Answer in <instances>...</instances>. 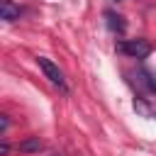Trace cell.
I'll return each instance as SVG.
<instances>
[{"label":"cell","mask_w":156,"mask_h":156,"mask_svg":"<svg viewBox=\"0 0 156 156\" xmlns=\"http://www.w3.org/2000/svg\"><path fill=\"white\" fill-rule=\"evenodd\" d=\"M117 51L129 58H146L151 54V44L146 39H124V41H117Z\"/></svg>","instance_id":"6da1fadb"},{"label":"cell","mask_w":156,"mask_h":156,"mask_svg":"<svg viewBox=\"0 0 156 156\" xmlns=\"http://www.w3.org/2000/svg\"><path fill=\"white\" fill-rule=\"evenodd\" d=\"M37 63H39V68H41V73L58 88V90H63V93H68V85H66V76H63V71L51 61V58H46V56H37Z\"/></svg>","instance_id":"7a4b0ae2"},{"label":"cell","mask_w":156,"mask_h":156,"mask_svg":"<svg viewBox=\"0 0 156 156\" xmlns=\"http://www.w3.org/2000/svg\"><path fill=\"white\" fill-rule=\"evenodd\" d=\"M0 17H2L5 22L20 20V5H15L12 0H0Z\"/></svg>","instance_id":"3957f363"},{"label":"cell","mask_w":156,"mask_h":156,"mask_svg":"<svg viewBox=\"0 0 156 156\" xmlns=\"http://www.w3.org/2000/svg\"><path fill=\"white\" fill-rule=\"evenodd\" d=\"M105 22H107V27L115 32V34H124V29H127V24H124V17L122 15H117V12H105Z\"/></svg>","instance_id":"277c9868"},{"label":"cell","mask_w":156,"mask_h":156,"mask_svg":"<svg viewBox=\"0 0 156 156\" xmlns=\"http://www.w3.org/2000/svg\"><path fill=\"white\" fill-rule=\"evenodd\" d=\"M41 139L39 136H27V139H22L20 144H17V151L20 154H37V151H41Z\"/></svg>","instance_id":"5b68a950"},{"label":"cell","mask_w":156,"mask_h":156,"mask_svg":"<svg viewBox=\"0 0 156 156\" xmlns=\"http://www.w3.org/2000/svg\"><path fill=\"white\" fill-rule=\"evenodd\" d=\"M139 85H144L149 93H156V76L151 73V71H139Z\"/></svg>","instance_id":"8992f818"},{"label":"cell","mask_w":156,"mask_h":156,"mask_svg":"<svg viewBox=\"0 0 156 156\" xmlns=\"http://www.w3.org/2000/svg\"><path fill=\"white\" fill-rule=\"evenodd\" d=\"M7 127H10V117L7 115H0V129H2V134L7 132Z\"/></svg>","instance_id":"52a82bcc"},{"label":"cell","mask_w":156,"mask_h":156,"mask_svg":"<svg viewBox=\"0 0 156 156\" xmlns=\"http://www.w3.org/2000/svg\"><path fill=\"white\" fill-rule=\"evenodd\" d=\"M0 154H2V156H7V154H10V144H7V141H2V144H0Z\"/></svg>","instance_id":"ba28073f"}]
</instances>
